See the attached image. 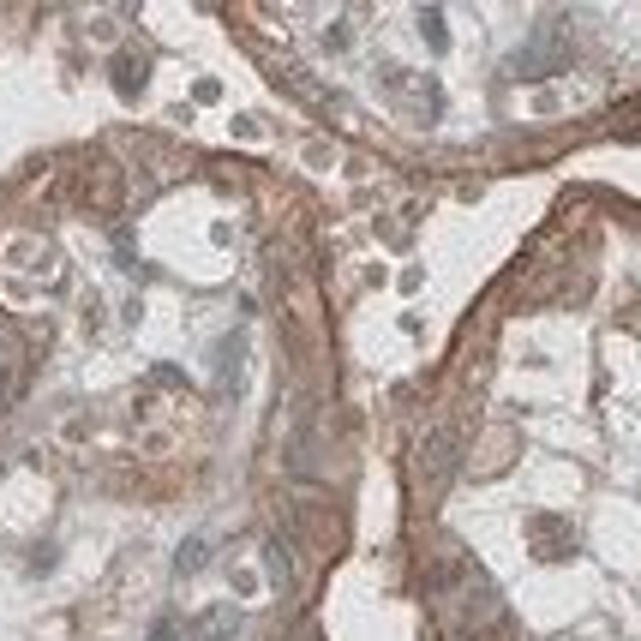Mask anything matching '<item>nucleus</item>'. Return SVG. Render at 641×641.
Wrapping results in <instances>:
<instances>
[{"label":"nucleus","mask_w":641,"mask_h":641,"mask_svg":"<svg viewBox=\"0 0 641 641\" xmlns=\"http://www.w3.org/2000/svg\"><path fill=\"white\" fill-rule=\"evenodd\" d=\"M444 588L456 594V624H462V630H480V618L498 612V588H492L486 570H474V564H462L456 576H444Z\"/></svg>","instance_id":"1"},{"label":"nucleus","mask_w":641,"mask_h":641,"mask_svg":"<svg viewBox=\"0 0 641 641\" xmlns=\"http://www.w3.org/2000/svg\"><path fill=\"white\" fill-rule=\"evenodd\" d=\"M570 60H576L570 36L546 24V30H540V36H534V42H528V48H522V54L510 60V78H552V72H564Z\"/></svg>","instance_id":"2"},{"label":"nucleus","mask_w":641,"mask_h":641,"mask_svg":"<svg viewBox=\"0 0 641 641\" xmlns=\"http://www.w3.org/2000/svg\"><path fill=\"white\" fill-rule=\"evenodd\" d=\"M420 468H426V486L444 492V486H450V468H456V432H438V438L420 450Z\"/></svg>","instance_id":"3"},{"label":"nucleus","mask_w":641,"mask_h":641,"mask_svg":"<svg viewBox=\"0 0 641 641\" xmlns=\"http://www.w3.org/2000/svg\"><path fill=\"white\" fill-rule=\"evenodd\" d=\"M234 636H240V612L234 606H210L198 618V630H192V641H234Z\"/></svg>","instance_id":"4"},{"label":"nucleus","mask_w":641,"mask_h":641,"mask_svg":"<svg viewBox=\"0 0 641 641\" xmlns=\"http://www.w3.org/2000/svg\"><path fill=\"white\" fill-rule=\"evenodd\" d=\"M204 564H210V540H186V546L174 552V570H180V576H192V570H204Z\"/></svg>","instance_id":"5"},{"label":"nucleus","mask_w":641,"mask_h":641,"mask_svg":"<svg viewBox=\"0 0 641 641\" xmlns=\"http://www.w3.org/2000/svg\"><path fill=\"white\" fill-rule=\"evenodd\" d=\"M420 30L432 36V48H444V12H420Z\"/></svg>","instance_id":"6"},{"label":"nucleus","mask_w":641,"mask_h":641,"mask_svg":"<svg viewBox=\"0 0 641 641\" xmlns=\"http://www.w3.org/2000/svg\"><path fill=\"white\" fill-rule=\"evenodd\" d=\"M150 641H174V624H168V618H162V624H156V630H150Z\"/></svg>","instance_id":"7"},{"label":"nucleus","mask_w":641,"mask_h":641,"mask_svg":"<svg viewBox=\"0 0 641 641\" xmlns=\"http://www.w3.org/2000/svg\"><path fill=\"white\" fill-rule=\"evenodd\" d=\"M0 384H6V366H0Z\"/></svg>","instance_id":"8"}]
</instances>
